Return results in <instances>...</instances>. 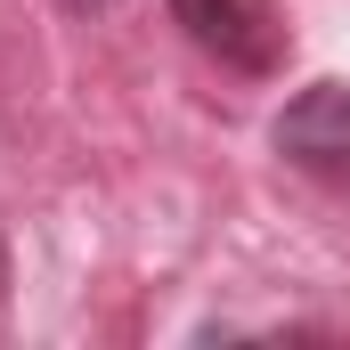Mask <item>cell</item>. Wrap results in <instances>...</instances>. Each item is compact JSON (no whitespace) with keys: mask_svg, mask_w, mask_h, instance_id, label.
I'll list each match as a JSON object with an SVG mask.
<instances>
[{"mask_svg":"<svg viewBox=\"0 0 350 350\" xmlns=\"http://www.w3.org/2000/svg\"><path fill=\"white\" fill-rule=\"evenodd\" d=\"M66 8H82V16H90V8H114V0H66Z\"/></svg>","mask_w":350,"mask_h":350,"instance_id":"3957f363","label":"cell"},{"mask_svg":"<svg viewBox=\"0 0 350 350\" xmlns=\"http://www.w3.org/2000/svg\"><path fill=\"white\" fill-rule=\"evenodd\" d=\"M0 285H8V253H0Z\"/></svg>","mask_w":350,"mask_h":350,"instance_id":"277c9868","label":"cell"},{"mask_svg":"<svg viewBox=\"0 0 350 350\" xmlns=\"http://www.w3.org/2000/svg\"><path fill=\"white\" fill-rule=\"evenodd\" d=\"M277 155L318 187H350V82H310L277 114Z\"/></svg>","mask_w":350,"mask_h":350,"instance_id":"6da1fadb","label":"cell"},{"mask_svg":"<svg viewBox=\"0 0 350 350\" xmlns=\"http://www.w3.org/2000/svg\"><path fill=\"white\" fill-rule=\"evenodd\" d=\"M172 16L187 25V41L237 74H277L285 66V16L277 0H172Z\"/></svg>","mask_w":350,"mask_h":350,"instance_id":"7a4b0ae2","label":"cell"}]
</instances>
